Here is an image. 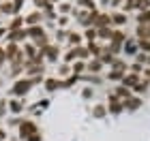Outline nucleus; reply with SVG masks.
<instances>
[{
  "label": "nucleus",
  "instance_id": "nucleus-1",
  "mask_svg": "<svg viewBox=\"0 0 150 141\" xmlns=\"http://www.w3.org/2000/svg\"><path fill=\"white\" fill-rule=\"evenodd\" d=\"M32 135H39L37 124L32 122V120H24V122L19 124V137H22V141H26V139H30Z\"/></svg>",
  "mask_w": 150,
  "mask_h": 141
},
{
  "label": "nucleus",
  "instance_id": "nucleus-2",
  "mask_svg": "<svg viewBox=\"0 0 150 141\" xmlns=\"http://www.w3.org/2000/svg\"><path fill=\"white\" fill-rule=\"evenodd\" d=\"M26 32H28V36H30L37 45H41V47L47 45V34H45V30L41 28V26H32V28H28Z\"/></svg>",
  "mask_w": 150,
  "mask_h": 141
},
{
  "label": "nucleus",
  "instance_id": "nucleus-3",
  "mask_svg": "<svg viewBox=\"0 0 150 141\" xmlns=\"http://www.w3.org/2000/svg\"><path fill=\"white\" fill-rule=\"evenodd\" d=\"M32 86H35V83H32V79H30V77H26V79H17L15 86L11 88V92L15 94V96H24V94L28 92Z\"/></svg>",
  "mask_w": 150,
  "mask_h": 141
},
{
  "label": "nucleus",
  "instance_id": "nucleus-4",
  "mask_svg": "<svg viewBox=\"0 0 150 141\" xmlns=\"http://www.w3.org/2000/svg\"><path fill=\"white\" fill-rule=\"evenodd\" d=\"M112 24V15H107V13H97V17H94V24H92V28H107V26Z\"/></svg>",
  "mask_w": 150,
  "mask_h": 141
},
{
  "label": "nucleus",
  "instance_id": "nucleus-5",
  "mask_svg": "<svg viewBox=\"0 0 150 141\" xmlns=\"http://www.w3.org/2000/svg\"><path fill=\"white\" fill-rule=\"evenodd\" d=\"M41 53H43V58H47L50 62H54V60H58L60 49L56 45H45V47H41Z\"/></svg>",
  "mask_w": 150,
  "mask_h": 141
},
{
  "label": "nucleus",
  "instance_id": "nucleus-6",
  "mask_svg": "<svg viewBox=\"0 0 150 141\" xmlns=\"http://www.w3.org/2000/svg\"><path fill=\"white\" fill-rule=\"evenodd\" d=\"M107 109H110L112 113H120L122 109H125V105H122V100L118 98V96H110V103H107Z\"/></svg>",
  "mask_w": 150,
  "mask_h": 141
},
{
  "label": "nucleus",
  "instance_id": "nucleus-7",
  "mask_svg": "<svg viewBox=\"0 0 150 141\" xmlns=\"http://www.w3.org/2000/svg\"><path fill=\"white\" fill-rule=\"evenodd\" d=\"M137 83H139V75H135V73H129V75H125V79H122V86H125V88H135Z\"/></svg>",
  "mask_w": 150,
  "mask_h": 141
},
{
  "label": "nucleus",
  "instance_id": "nucleus-8",
  "mask_svg": "<svg viewBox=\"0 0 150 141\" xmlns=\"http://www.w3.org/2000/svg\"><path fill=\"white\" fill-rule=\"evenodd\" d=\"M122 105H125V109H129V111H135V109H137V107L142 105V98H139V96H131V98L122 100Z\"/></svg>",
  "mask_w": 150,
  "mask_h": 141
},
{
  "label": "nucleus",
  "instance_id": "nucleus-9",
  "mask_svg": "<svg viewBox=\"0 0 150 141\" xmlns=\"http://www.w3.org/2000/svg\"><path fill=\"white\" fill-rule=\"evenodd\" d=\"M137 36H139V41H150V24L137 26Z\"/></svg>",
  "mask_w": 150,
  "mask_h": 141
},
{
  "label": "nucleus",
  "instance_id": "nucleus-10",
  "mask_svg": "<svg viewBox=\"0 0 150 141\" xmlns=\"http://www.w3.org/2000/svg\"><path fill=\"white\" fill-rule=\"evenodd\" d=\"M101 69H103V62H101V60H90V62H86V71L88 73H94V75H97V73H101Z\"/></svg>",
  "mask_w": 150,
  "mask_h": 141
},
{
  "label": "nucleus",
  "instance_id": "nucleus-11",
  "mask_svg": "<svg viewBox=\"0 0 150 141\" xmlns=\"http://www.w3.org/2000/svg\"><path fill=\"white\" fill-rule=\"evenodd\" d=\"M26 36H28V32H26L24 28H22V30H15V32H9V34H6V39H9L11 43H15V45H17V41H22V39H26Z\"/></svg>",
  "mask_w": 150,
  "mask_h": 141
},
{
  "label": "nucleus",
  "instance_id": "nucleus-12",
  "mask_svg": "<svg viewBox=\"0 0 150 141\" xmlns=\"http://www.w3.org/2000/svg\"><path fill=\"white\" fill-rule=\"evenodd\" d=\"M41 22H43V15H41L39 11H35V13H30V15L26 17V24H28L30 28H32V26H39Z\"/></svg>",
  "mask_w": 150,
  "mask_h": 141
},
{
  "label": "nucleus",
  "instance_id": "nucleus-13",
  "mask_svg": "<svg viewBox=\"0 0 150 141\" xmlns=\"http://www.w3.org/2000/svg\"><path fill=\"white\" fill-rule=\"evenodd\" d=\"M86 49H88V53H90V56H94V58H101V53H103V47H101V45H97V43H88V47H86Z\"/></svg>",
  "mask_w": 150,
  "mask_h": 141
},
{
  "label": "nucleus",
  "instance_id": "nucleus-14",
  "mask_svg": "<svg viewBox=\"0 0 150 141\" xmlns=\"http://www.w3.org/2000/svg\"><path fill=\"white\" fill-rule=\"evenodd\" d=\"M45 88L50 90V92H54L56 88H62V81L56 79V77H50V79H45Z\"/></svg>",
  "mask_w": 150,
  "mask_h": 141
},
{
  "label": "nucleus",
  "instance_id": "nucleus-15",
  "mask_svg": "<svg viewBox=\"0 0 150 141\" xmlns=\"http://www.w3.org/2000/svg\"><path fill=\"white\" fill-rule=\"evenodd\" d=\"M24 49H26V51H24V56H26V58H30V60H37V58L41 56V51H37V47H35V45H26Z\"/></svg>",
  "mask_w": 150,
  "mask_h": 141
},
{
  "label": "nucleus",
  "instance_id": "nucleus-16",
  "mask_svg": "<svg viewBox=\"0 0 150 141\" xmlns=\"http://www.w3.org/2000/svg\"><path fill=\"white\" fill-rule=\"evenodd\" d=\"M22 26H24V17L22 15H17L13 22L9 24V32H15V30H22Z\"/></svg>",
  "mask_w": 150,
  "mask_h": 141
},
{
  "label": "nucleus",
  "instance_id": "nucleus-17",
  "mask_svg": "<svg viewBox=\"0 0 150 141\" xmlns=\"http://www.w3.org/2000/svg\"><path fill=\"white\" fill-rule=\"evenodd\" d=\"M6 105H9V109L13 113H19L24 109V100H6Z\"/></svg>",
  "mask_w": 150,
  "mask_h": 141
},
{
  "label": "nucleus",
  "instance_id": "nucleus-18",
  "mask_svg": "<svg viewBox=\"0 0 150 141\" xmlns=\"http://www.w3.org/2000/svg\"><path fill=\"white\" fill-rule=\"evenodd\" d=\"M71 71L75 73V75H81V73H84L86 71V62H84V60H77V62H75V64H71Z\"/></svg>",
  "mask_w": 150,
  "mask_h": 141
},
{
  "label": "nucleus",
  "instance_id": "nucleus-19",
  "mask_svg": "<svg viewBox=\"0 0 150 141\" xmlns=\"http://www.w3.org/2000/svg\"><path fill=\"white\" fill-rule=\"evenodd\" d=\"M127 15H125V13H114V15H112V24H116V26H122V24H127Z\"/></svg>",
  "mask_w": 150,
  "mask_h": 141
},
{
  "label": "nucleus",
  "instance_id": "nucleus-20",
  "mask_svg": "<svg viewBox=\"0 0 150 141\" xmlns=\"http://www.w3.org/2000/svg\"><path fill=\"white\" fill-rule=\"evenodd\" d=\"M112 34H114L112 28H101V30H97V39H110V41H112Z\"/></svg>",
  "mask_w": 150,
  "mask_h": 141
},
{
  "label": "nucleus",
  "instance_id": "nucleus-21",
  "mask_svg": "<svg viewBox=\"0 0 150 141\" xmlns=\"http://www.w3.org/2000/svg\"><path fill=\"white\" fill-rule=\"evenodd\" d=\"M107 113V107L105 105H94V109H92V116L94 118H103Z\"/></svg>",
  "mask_w": 150,
  "mask_h": 141
},
{
  "label": "nucleus",
  "instance_id": "nucleus-22",
  "mask_svg": "<svg viewBox=\"0 0 150 141\" xmlns=\"http://www.w3.org/2000/svg\"><path fill=\"white\" fill-rule=\"evenodd\" d=\"M125 75H127V73H122V71H112L110 73V75H107V79H112V81H122V79H125Z\"/></svg>",
  "mask_w": 150,
  "mask_h": 141
},
{
  "label": "nucleus",
  "instance_id": "nucleus-23",
  "mask_svg": "<svg viewBox=\"0 0 150 141\" xmlns=\"http://www.w3.org/2000/svg\"><path fill=\"white\" fill-rule=\"evenodd\" d=\"M0 13H15V6H13L11 0H6V2L0 4Z\"/></svg>",
  "mask_w": 150,
  "mask_h": 141
},
{
  "label": "nucleus",
  "instance_id": "nucleus-24",
  "mask_svg": "<svg viewBox=\"0 0 150 141\" xmlns=\"http://www.w3.org/2000/svg\"><path fill=\"white\" fill-rule=\"evenodd\" d=\"M137 22H139V24H150V9H146V11H142V13H139Z\"/></svg>",
  "mask_w": 150,
  "mask_h": 141
},
{
  "label": "nucleus",
  "instance_id": "nucleus-25",
  "mask_svg": "<svg viewBox=\"0 0 150 141\" xmlns=\"http://www.w3.org/2000/svg\"><path fill=\"white\" fill-rule=\"evenodd\" d=\"M148 86H150V83L146 81V79H139V83H137V86H135V88H133V90H135V92H137V94H139V92H146V90H148Z\"/></svg>",
  "mask_w": 150,
  "mask_h": 141
},
{
  "label": "nucleus",
  "instance_id": "nucleus-26",
  "mask_svg": "<svg viewBox=\"0 0 150 141\" xmlns=\"http://www.w3.org/2000/svg\"><path fill=\"white\" fill-rule=\"evenodd\" d=\"M84 39H88L90 43H94V39H97V28H88L86 34H84Z\"/></svg>",
  "mask_w": 150,
  "mask_h": 141
},
{
  "label": "nucleus",
  "instance_id": "nucleus-27",
  "mask_svg": "<svg viewBox=\"0 0 150 141\" xmlns=\"http://www.w3.org/2000/svg\"><path fill=\"white\" fill-rule=\"evenodd\" d=\"M77 2H79V6H84L88 11H94V0H77Z\"/></svg>",
  "mask_w": 150,
  "mask_h": 141
},
{
  "label": "nucleus",
  "instance_id": "nucleus-28",
  "mask_svg": "<svg viewBox=\"0 0 150 141\" xmlns=\"http://www.w3.org/2000/svg\"><path fill=\"white\" fill-rule=\"evenodd\" d=\"M75 51H77V58H81V60L90 56V53H88V49H86V47H81V45H77V47H75Z\"/></svg>",
  "mask_w": 150,
  "mask_h": 141
},
{
  "label": "nucleus",
  "instance_id": "nucleus-29",
  "mask_svg": "<svg viewBox=\"0 0 150 141\" xmlns=\"http://www.w3.org/2000/svg\"><path fill=\"white\" fill-rule=\"evenodd\" d=\"M137 9V0H125V11H133Z\"/></svg>",
  "mask_w": 150,
  "mask_h": 141
},
{
  "label": "nucleus",
  "instance_id": "nucleus-30",
  "mask_svg": "<svg viewBox=\"0 0 150 141\" xmlns=\"http://www.w3.org/2000/svg\"><path fill=\"white\" fill-rule=\"evenodd\" d=\"M69 43H75V47H77L81 43V34H75V32H71L69 34Z\"/></svg>",
  "mask_w": 150,
  "mask_h": 141
},
{
  "label": "nucleus",
  "instance_id": "nucleus-31",
  "mask_svg": "<svg viewBox=\"0 0 150 141\" xmlns=\"http://www.w3.org/2000/svg\"><path fill=\"white\" fill-rule=\"evenodd\" d=\"M137 49H135V43L133 41H127L125 43V53H135Z\"/></svg>",
  "mask_w": 150,
  "mask_h": 141
},
{
  "label": "nucleus",
  "instance_id": "nucleus-32",
  "mask_svg": "<svg viewBox=\"0 0 150 141\" xmlns=\"http://www.w3.org/2000/svg\"><path fill=\"white\" fill-rule=\"evenodd\" d=\"M69 73H71V64H62V66H60V75H69Z\"/></svg>",
  "mask_w": 150,
  "mask_h": 141
},
{
  "label": "nucleus",
  "instance_id": "nucleus-33",
  "mask_svg": "<svg viewBox=\"0 0 150 141\" xmlns=\"http://www.w3.org/2000/svg\"><path fill=\"white\" fill-rule=\"evenodd\" d=\"M139 47L144 49V53H150V41H139Z\"/></svg>",
  "mask_w": 150,
  "mask_h": 141
},
{
  "label": "nucleus",
  "instance_id": "nucleus-34",
  "mask_svg": "<svg viewBox=\"0 0 150 141\" xmlns=\"http://www.w3.org/2000/svg\"><path fill=\"white\" fill-rule=\"evenodd\" d=\"M69 34H67V30H56V41H62V39H67Z\"/></svg>",
  "mask_w": 150,
  "mask_h": 141
},
{
  "label": "nucleus",
  "instance_id": "nucleus-35",
  "mask_svg": "<svg viewBox=\"0 0 150 141\" xmlns=\"http://www.w3.org/2000/svg\"><path fill=\"white\" fill-rule=\"evenodd\" d=\"M139 62H146L148 64V56H146V53H137V64Z\"/></svg>",
  "mask_w": 150,
  "mask_h": 141
},
{
  "label": "nucleus",
  "instance_id": "nucleus-36",
  "mask_svg": "<svg viewBox=\"0 0 150 141\" xmlns=\"http://www.w3.org/2000/svg\"><path fill=\"white\" fill-rule=\"evenodd\" d=\"M26 141H43V137H41V133H39V135H32L30 139H26Z\"/></svg>",
  "mask_w": 150,
  "mask_h": 141
},
{
  "label": "nucleus",
  "instance_id": "nucleus-37",
  "mask_svg": "<svg viewBox=\"0 0 150 141\" xmlns=\"http://www.w3.org/2000/svg\"><path fill=\"white\" fill-rule=\"evenodd\" d=\"M4 60H6V53H4V49H2V47H0V64H2Z\"/></svg>",
  "mask_w": 150,
  "mask_h": 141
},
{
  "label": "nucleus",
  "instance_id": "nucleus-38",
  "mask_svg": "<svg viewBox=\"0 0 150 141\" xmlns=\"http://www.w3.org/2000/svg\"><path fill=\"white\" fill-rule=\"evenodd\" d=\"M60 11L67 13V11H71V4H60Z\"/></svg>",
  "mask_w": 150,
  "mask_h": 141
},
{
  "label": "nucleus",
  "instance_id": "nucleus-39",
  "mask_svg": "<svg viewBox=\"0 0 150 141\" xmlns=\"http://www.w3.org/2000/svg\"><path fill=\"white\" fill-rule=\"evenodd\" d=\"M90 96H92V90L86 88V90H84V98H90Z\"/></svg>",
  "mask_w": 150,
  "mask_h": 141
},
{
  "label": "nucleus",
  "instance_id": "nucleus-40",
  "mask_svg": "<svg viewBox=\"0 0 150 141\" xmlns=\"http://www.w3.org/2000/svg\"><path fill=\"white\" fill-rule=\"evenodd\" d=\"M0 141H4V130L0 128Z\"/></svg>",
  "mask_w": 150,
  "mask_h": 141
},
{
  "label": "nucleus",
  "instance_id": "nucleus-41",
  "mask_svg": "<svg viewBox=\"0 0 150 141\" xmlns=\"http://www.w3.org/2000/svg\"><path fill=\"white\" fill-rule=\"evenodd\" d=\"M4 32H6V30H2V28H0V36H2V34H4Z\"/></svg>",
  "mask_w": 150,
  "mask_h": 141
},
{
  "label": "nucleus",
  "instance_id": "nucleus-42",
  "mask_svg": "<svg viewBox=\"0 0 150 141\" xmlns=\"http://www.w3.org/2000/svg\"><path fill=\"white\" fill-rule=\"evenodd\" d=\"M148 66H150V56H148Z\"/></svg>",
  "mask_w": 150,
  "mask_h": 141
}]
</instances>
